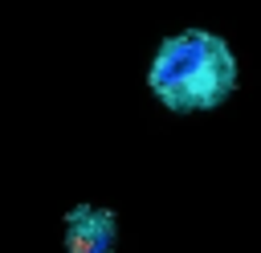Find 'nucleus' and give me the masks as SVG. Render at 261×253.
Masks as SVG:
<instances>
[{
	"label": "nucleus",
	"instance_id": "nucleus-1",
	"mask_svg": "<svg viewBox=\"0 0 261 253\" xmlns=\"http://www.w3.org/2000/svg\"><path fill=\"white\" fill-rule=\"evenodd\" d=\"M147 86L167 110H216L237 90V57L224 37L188 29L159 45L147 69Z\"/></svg>",
	"mask_w": 261,
	"mask_h": 253
},
{
	"label": "nucleus",
	"instance_id": "nucleus-2",
	"mask_svg": "<svg viewBox=\"0 0 261 253\" xmlns=\"http://www.w3.org/2000/svg\"><path fill=\"white\" fill-rule=\"evenodd\" d=\"M118 245V216L110 208L77 204L65 212V249L69 253H114Z\"/></svg>",
	"mask_w": 261,
	"mask_h": 253
}]
</instances>
